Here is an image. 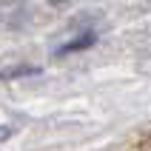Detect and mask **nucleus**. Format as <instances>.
<instances>
[{"label":"nucleus","instance_id":"f257e3e1","mask_svg":"<svg viewBox=\"0 0 151 151\" xmlns=\"http://www.w3.org/2000/svg\"><path fill=\"white\" fill-rule=\"evenodd\" d=\"M97 43V34L94 32H86V34H77V40H68L66 46H60L57 54H74V51H83V49H91Z\"/></svg>","mask_w":151,"mask_h":151},{"label":"nucleus","instance_id":"7ed1b4c3","mask_svg":"<svg viewBox=\"0 0 151 151\" xmlns=\"http://www.w3.org/2000/svg\"><path fill=\"white\" fill-rule=\"evenodd\" d=\"M66 3H71V0H49V6H66Z\"/></svg>","mask_w":151,"mask_h":151},{"label":"nucleus","instance_id":"f03ea898","mask_svg":"<svg viewBox=\"0 0 151 151\" xmlns=\"http://www.w3.org/2000/svg\"><path fill=\"white\" fill-rule=\"evenodd\" d=\"M9 134H12V131H9V126H0V140H6Z\"/></svg>","mask_w":151,"mask_h":151}]
</instances>
